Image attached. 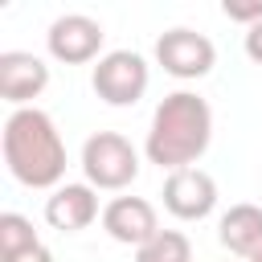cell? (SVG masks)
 <instances>
[{
    "mask_svg": "<svg viewBox=\"0 0 262 262\" xmlns=\"http://www.w3.org/2000/svg\"><path fill=\"white\" fill-rule=\"evenodd\" d=\"M147 82H151V70L143 61V53H135V49L102 53L90 74V86L106 106H135L147 94Z\"/></svg>",
    "mask_w": 262,
    "mask_h": 262,
    "instance_id": "obj_4",
    "label": "cell"
},
{
    "mask_svg": "<svg viewBox=\"0 0 262 262\" xmlns=\"http://www.w3.org/2000/svg\"><path fill=\"white\" fill-rule=\"evenodd\" d=\"M164 209L176 221H205L217 209V180L205 168H180L164 180Z\"/></svg>",
    "mask_w": 262,
    "mask_h": 262,
    "instance_id": "obj_7",
    "label": "cell"
},
{
    "mask_svg": "<svg viewBox=\"0 0 262 262\" xmlns=\"http://www.w3.org/2000/svg\"><path fill=\"white\" fill-rule=\"evenodd\" d=\"M135 262H192V242L180 229H160L143 250H135Z\"/></svg>",
    "mask_w": 262,
    "mask_h": 262,
    "instance_id": "obj_13",
    "label": "cell"
},
{
    "mask_svg": "<svg viewBox=\"0 0 262 262\" xmlns=\"http://www.w3.org/2000/svg\"><path fill=\"white\" fill-rule=\"evenodd\" d=\"M82 172H86L90 188L119 192V188L135 184V176H139V151L119 131H94L82 143Z\"/></svg>",
    "mask_w": 262,
    "mask_h": 262,
    "instance_id": "obj_3",
    "label": "cell"
},
{
    "mask_svg": "<svg viewBox=\"0 0 262 262\" xmlns=\"http://www.w3.org/2000/svg\"><path fill=\"white\" fill-rule=\"evenodd\" d=\"M209 143H213V111H209V102L196 90L164 94L160 106L151 111L143 156L164 172H180V168H196V160L209 151Z\"/></svg>",
    "mask_w": 262,
    "mask_h": 262,
    "instance_id": "obj_1",
    "label": "cell"
},
{
    "mask_svg": "<svg viewBox=\"0 0 262 262\" xmlns=\"http://www.w3.org/2000/svg\"><path fill=\"white\" fill-rule=\"evenodd\" d=\"M45 86H49V66L37 53H25V49L0 53V98L12 102V111L29 106Z\"/></svg>",
    "mask_w": 262,
    "mask_h": 262,
    "instance_id": "obj_9",
    "label": "cell"
},
{
    "mask_svg": "<svg viewBox=\"0 0 262 262\" xmlns=\"http://www.w3.org/2000/svg\"><path fill=\"white\" fill-rule=\"evenodd\" d=\"M242 45H246V57H250L254 66H262V20H258L254 29H246V41H242Z\"/></svg>",
    "mask_w": 262,
    "mask_h": 262,
    "instance_id": "obj_15",
    "label": "cell"
},
{
    "mask_svg": "<svg viewBox=\"0 0 262 262\" xmlns=\"http://www.w3.org/2000/svg\"><path fill=\"white\" fill-rule=\"evenodd\" d=\"M102 229L111 242L143 250L160 233V217H156V205L147 196H115L102 205Z\"/></svg>",
    "mask_w": 262,
    "mask_h": 262,
    "instance_id": "obj_8",
    "label": "cell"
},
{
    "mask_svg": "<svg viewBox=\"0 0 262 262\" xmlns=\"http://www.w3.org/2000/svg\"><path fill=\"white\" fill-rule=\"evenodd\" d=\"M221 12H225L229 20H237V25L254 29V25L262 20V0H225V4H221Z\"/></svg>",
    "mask_w": 262,
    "mask_h": 262,
    "instance_id": "obj_14",
    "label": "cell"
},
{
    "mask_svg": "<svg viewBox=\"0 0 262 262\" xmlns=\"http://www.w3.org/2000/svg\"><path fill=\"white\" fill-rule=\"evenodd\" d=\"M102 217L98 209V188L90 184H57L45 196V221L61 233H82Z\"/></svg>",
    "mask_w": 262,
    "mask_h": 262,
    "instance_id": "obj_10",
    "label": "cell"
},
{
    "mask_svg": "<svg viewBox=\"0 0 262 262\" xmlns=\"http://www.w3.org/2000/svg\"><path fill=\"white\" fill-rule=\"evenodd\" d=\"M37 246H41V237L25 213H0V262L16 258L25 250H37Z\"/></svg>",
    "mask_w": 262,
    "mask_h": 262,
    "instance_id": "obj_12",
    "label": "cell"
},
{
    "mask_svg": "<svg viewBox=\"0 0 262 262\" xmlns=\"http://www.w3.org/2000/svg\"><path fill=\"white\" fill-rule=\"evenodd\" d=\"M8 262H53V254H49L45 246H37V250H25V254H16V258H8Z\"/></svg>",
    "mask_w": 262,
    "mask_h": 262,
    "instance_id": "obj_16",
    "label": "cell"
},
{
    "mask_svg": "<svg viewBox=\"0 0 262 262\" xmlns=\"http://www.w3.org/2000/svg\"><path fill=\"white\" fill-rule=\"evenodd\" d=\"M156 61L180 82H196L217 66V45L196 29H168L156 37Z\"/></svg>",
    "mask_w": 262,
    "mask_h": 262,
    "instance_id": "obj_5",
    "label": "cell"
},
{
    "mask_svg": "<svg viewBox=\"0 0 262 262\" xmlns=\"http://www.w3.org/2000/svg\"><path fill=\"white\" fill-rule=\"evenodd\" d=\"M102 20L86 16V12H66L49 25L45 33V45H49V57L61 61V66H86V61H98L102 57Z\"/></svg>",
    "mask_w": 262,
    "mask_h": 262,
    "instance_id": "obj_6",
    "label": "cell"
},
{
    "mask_svg": "<svg viewBox=\"0 0 262 262\" xmlns=\"http://www.w3.org/2000/svg\"><path fill=\"white\" fill-rule=\"evenodd\" d=\"M4 164L25 188H57L66 176V139L41 106H20L4 119Z\"/></svg>",
    "mask_w": 262,
    "mask_h": 262,
    "instance_id": "obj_2",
    "label": "cell"
},
{
    "mask_svg": "<svg viewBox=\"0 0 262 262\" xmlns=\"http://www.w3.org/2000/svg\"><path fill=\"white\" fill-rule=\"evenodd\" d=\"M250 262H262V250H258V254H254V258H250Z\"/></svg>",
    "mask_w": 262,
    "mask_h": 262,
    "instance_id": "obj_17",
    "label": "cell"
},
{
    "mask_svg": "<svg viewBox=\"0 0 262 262\" xmlns=\"http://www.w3.org/2000/svg\"><path fill=\"white\" fill-rule=\"evenodd\" d=\"M217 242H221L229 254H237V258L250 262V258L262 250V205H254V201L229 205V209L221 213V221H217Z\"/></svg>",
    "mask_w": 262,
    "mask_h": 262,
    "instance_id": "obj_11",
    "label": "cell"
}]
</instances>
